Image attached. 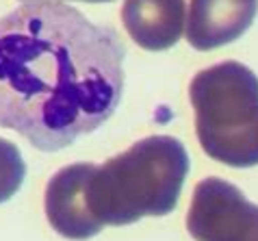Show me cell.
I'll return each instance as SVG.
<instances>
[{
  "mask_svg": "<svg viewBox=\"0 0 258 241\" xmlns=\"http://www.w3.org/2000/svg\"><path fill=\"white\" fill-rule=\"evenodd\" d=\"M187 230L196 241H258V204L232 183L209 176L193 191Z\"/></svg>",
  "mask_w": 258,
  "mask_h": 241,
  "instance_id": "obj_4",
  "label": "cell"
},
{
  "mask_svg": "<svg viewBox=\"0 0 258 241\" xmlns=\"http://www.w3.org/2000/svg\"><path fill=\"white\" fill-rule=\"evenodd\" d=\"M124 56L113 26L56 0H31L0 18V129L41 152L98 131L124 94Z\"/></svg>",
  "mask_w": 258,
  "mask_h": 241,
  "instance_id": "obj_1",
  "label": "cell"
},
{
  "mask_svg": "<svg viewBox=\"0 0 258 241\" xmlns=\"http://www.w3.org/2000/svg\"><path fill=\"white\" fill-rule=\"evenodd\" d=\"M94 163H72L61 167L46 185L44 209L50 226L66 239H89L104 228L87 207V180Z\"/></svg>",
  "mask_w": 258,
  "mask_h": 241,
  "instance_id": "obj_5",
  "label": "cell"
},
{
  "mask_svg": "<svg viewBox=\"0 0 258 241\" xmlns=\"http://www.w3.org/2000/svg\"><path fill=\"white\" fill-rule=\"evenodd\" d=\"M189 154L169 135L139 139L126 152L96 165L87 180V207L102 226H128L176 209Z\"/></svg>",
  "mask_w": 258,
  "mask_h": 241,
  "instance_id": "obj_2",
  "label": "cell"
},
{
  "mask_svg": "<svg viewBox=\"0 0 258 241\" xmlns=\"http://www.w3.org/2000/svg\"><path fill=\"white\" fill-rule=\"evenodd\" d=\"M189 98L196 133L211 159L230 167L258 165V76L239 61L198 72Z\"/></svg>",
  "mask_w": 258,
  "mask_h": 241,
  "instance_id": "obj_3",
  "label": "cell"
},
{
  "mask_svg": "<svg viewBox=\"0 0 258 241\" xmlns=\"http://www.w3.org/2000/svg\"><path fill=\"white\" fill-rule=\"evenodd\" d=\"M83 3H111V0H83Z\"/></svg>",
  "mask_w": 258,
  "mask_h": 241,
  "instance_id": "obj_9",
  "label": "cell"
},
{
  "mask_svg": "<svg viewBox=\"0 0 258 241\" xmlns=\"http://www.w3.org/2000/svg\"><path fill=\"white\" fill-rule=\"evenodd\" d=\"M258 0H191L187 11V41L196 50L232 44L252 26Z\"/></svg>",
  "mask_w": 258,
  "mask_h": 241,
  "instance_id": "obj_6",
  "label": "cell"
},
{
  "mask_svg": "<svg viewBox=\"0 0 258 241\" xmlns=\"http://www.w3.org/2000/svg\"><path fill=\"white\" fill-rule=\"evenodd\" d=\"M184 13V0H124L121 22L135 44L159 52L182 37Z\"/></svg>",
  "mask_w": 258,
  "mask_h": 241,
  "instance_id": "obj_7",
  "label": "cell"
},
{
  "mask_svg": "<svg viewBox=\"0 0 258 241\" xmlns=\"http://www.w3.org/2000/svg\"><path fill=\"white\" fill-rule=\"evenodd\" d=\"M26 176V163L18 146L0 137V204L11 200L22 187Z\"/></svg>",
  "mask_w": 258,
  "mask_h": 241,
  "instance_id": "obj_8",
  "label": "cell"
}]
</instances>
